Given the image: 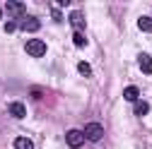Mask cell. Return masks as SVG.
<instances>
[{"instance_id": "13", "label": "cell", "mask_w": 152, "mask_h": 149, "mask_svg": "<svg viewBox=\"0 0 152 149\" xmlns=\"http://www.w3.org/2000/svg\"><path fill=\"white\" fill-rule=\"evenodd\" d=\"M72 41H75V46H87V39H85V34H80V31H75V36H72Z\"/></svg>"}, {"instance_id": "10", "label": "cell", "mask_w": 152, "mask_h": 149, "mask_svg": "<svg viewBox=\"0 0 152 149\" xmlns=\"http://www.w3.org/2000/svg\"><path fill=\"white\" fill-rule=\"evenodd\" d=\"M138 27H140V31L152 34V17H140V20H138Z\"/></svg>"}, {"instance_id": "16", "label": "cell", "mask_w": 152, "mask_h": 149, "mask_svg": "<svg viewBox=\"0 0 152 149\" xmlns=\"http://www.w3.org/2000/svg\"><path fill=\"white\" fill-rule=\"evenodd\" d=\"M0 20H3V10H0Z\"/></svg>"}, {"instance_id": "5", "label": "cell", "mask_w": 152, "mask_h": 149, "mask_svg": "<svg viewBox=\"0 0 152 149\" xmlns=\"http://www.w3.org/2000/svg\"><path fill=\"white\" fill-rule=\"evenodd\" d=\"M22 31H39V27H41V22L36 20V17H24L22 20Z\"/></svg>"}, {"instance_id": "4", "label": "cell", "mask_w": 152, "mask_h": 149, "mask_svg": "<svg viewBox=\"0 0 152 149\" xmlns=\"http://www.w3.org/2000/svg\"><path fill=\"white\" fill-rule=\"evenodd\" d=\"M68 22H70L75 29H77L80 34H82V29H85V14H82V12H77V10L70 12V14H68Z\"/></svg>"}, {"instance_id": "6", "label": "cell", "mask_w": 152, "mask_h": 149, "mask_svg": "<svg viewBox=\"0 0 152 149\" xmlns=\"http://www.w3.org/2000/svg\"><path fill=\"white\" fill-rule=\"evenodd\" d=\"M10 113H12L15 118H20V120H22V118L27 116V106H24L22 101H12V103H10Z\"/></svg>"}, {"instance_id": "9", "label": "cell", "mask_w": 152, "mask_h": 149, "mask_svg": "<svg viewBox=\"0 0 152 149\" xmlns=\"http://www.w3.org/2000/svg\"><path fill=\"white\" fill-rule=\"evenodd\" d=\"M147 113H150V103H147V101H135V116L142 118V116H147Z\"/></svg>"}, {"instance_id": "11", "label": "cell", "mask_w": 152, "mask_h": 149, "mask_svg": "<svg viewBox=\"0 0 152 149\" xmlns=\"http://www.w3.org/2000/svg\"><path fill=\"white\" fill-rule=\"evenodd\" d=\"M15 149H34V144H31V140H27V137H17V140H15Z\"/></svg>"}, {"instance_id": "2", "label": "cell", "mask_w": 152, "mask_h": 149, "mask_svg": "<svg viewBox=\"0 0 152 149\" xmlns=\"http://www.w3.org/2000/svg\"><path fill=\"white\" fill-rule=\"evenodd\" d=\"M24 51H27L29 55H34V58H41V55L46 53V43H44L41 39H31V41H27Z\"/></svg>"}, {"instance_id": "1", "label": "cell", "mask_w": 152, "mask_h": 149, "mask_svg": "<svg viewBox=\"0 0 152 149\" xmlns=\"http://www.w3.org/2000/svg\"><path fill=\"white\" fill-rule=\"evenodd\" d=\"M82 135H85V140H89V142H99V140L104 137V127H102L99 123H89V125H85Z\"/></svg>"}, {"instance_id": "14", "label": "cell", "mask_w": 152, "mask_h": 149, "mask_svg": "<svg viewBox=\"0 0 152 149\" xmlns=\"http://www.w3.org/2000/svg\"><path fill=\"white\" fill-rule=\"evenodd\" d=\"M77 70H80V74H85V77H89V74H92L89 63H80V65H77Z\"/></svg>"}, {"instance_id": "8", "label": "cell", "mask_w": 152, "mask_h": 149, "mask_svg": "<svg viewBox=\"0 0 152 149\" xmlns=\"http://www.w3.org/2000/svg\"><path fill=\"white\" fill-rule=\"evenodd\" d=\"M123 99L135 103V101L140 99V89H138V87H126V89H123Z\"/></svg>"}, {"instance_id": "15", "label": "cell", "mask_w": 152, "mask_h": 149, "mask_svg": "<svg viewBox=\"0 0 152 149\" xmlns=\"http://www.w3.org/2000/svg\"><path fill=\"white\" fill-rule=\"evenodd\" d=\"M15 29H17V24H15V22H7V24H5V31H7V34H12Z\"/></svg>"}, {"instance_id": "3", "label": "cell", "mask_w": 152, "mask_h": 149, "mask_svg": "<svg viewBox=\"0 0 152 149\" xmlns=\"http://www.w3.org/2000/svg\"><path fill=\"white\" fill-rule=\"evenodd\" d=\"M65 142H68V147H72V149H80V147L85 144V135H82V130H70V132L65 135Z\"/></svg>"}, {"instance_id": "12", "label": "cell", "mask_w": 152, "mask_h": 149, "mask_svg": "<svg viewBox=\"0 0 152 149\" xmlns=\"http://www.w3.org/2000/svg\"><path fill=\"white\" fill-rule=\"evenodd\" d=\"M7 10H10L12 14H22V12H24V5H22V3H12V0H10V3H7Z\"/></svg>"}, {"instance_id": "7", "label": "cell", "mask_w": 152, "mask_h": 149, "mask_svg": "<svg viewBox=\"0 0 152 149\" xmlns=\"http://www.w3.org/2000/svg\"><path fill=\"white\" fill-rule=\"evenodd\" d=\"M138 63H140V70L145 72V74H152V58L147 53H140L138 55Z\"/></svg>"}]
</instances>
